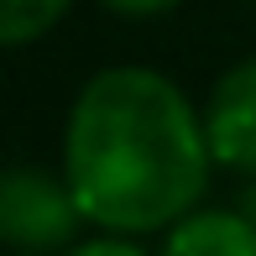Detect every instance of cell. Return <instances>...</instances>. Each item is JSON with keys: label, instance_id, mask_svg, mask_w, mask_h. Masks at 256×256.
I'll return each mask as SVG.
<instances>
[{"label": "cell", "instance_id": "8", "mask_svg": "<svg viewBox=\"0 0 256 256\" xmlns=\"http://www.w3.org/2000/svg\"><path fill=\"white\" fill-rule=\"evenodd\" d=\"M236 204H240V214L256 225V178H246V188H240V199H236Z\"/></svg>", "mask_w": 256, "mask_h": 256}, {"label": "cell", "instance_id": "4", "mask_svg": "<svg viewBox=\"0 0 256 256\" xmlns=\"http://www.w3.org/2000/svg\"><path fill=\"white\" fill-rule=\"evenodd\" d=\"M162 256H256V225L236 209H194L162 240Z\"/></svg>", "mask_w": 256, "mask_h": 256}, {"label": "cell", "instance_id": "6", "mask_svg": "<svg viewBox=\"0 0 256 256\" xmlns=\"http://www.w3.org/2000/svg\"><path fill=\"white\" fill-rule=\"evenodd\" d=\"M58 256H146L142 246H136V236H115V230H100V236H89V240H74L68 251H58Z\"/></svg>", "mask_w": 256, "mask_h": 256}, {"label": "cell", "instance_id": "9", "mask_svg": "<svg viewBox=\"0 0 256 256\" xmlns=\"http://www.w3.org/2000/svg\"><path fill=\"white\" fill-rule=\"evenodd\" d=\"M10 256H16V251H10Z\"/></svg>", "mask_w": 256, "mask_h": 256}, {"label": "cell", "instance_id": "1", "mask_svg": "<svg viewBox=\"0 0 256 256\" xmlns=\"http://www.w3.org/2000/svg\"><path fill=\"white\" fill-rule=\"evenodd\" d=\"M209 168L204 110L157 68H100L68 104L63 178L94 230H172L204 204Z\"/></svg>", "mask_w": 256, "mask_h": 256}, {"label": "cell", "instance_id": "2", "mask_svg": "<svg viewBox=\"0 0 256 256\" xmlns=\"http://www.w3.org/2000/svg\"><path fill=\"white\" fill-rule=\"evenodd\" d=\"M78 225H89L63 172L42 162H16L0 178V240L16 256H52L78 240Z\"/></svg>", "mask_w": 256, "mask_h": 256}, {"label": "cell", "instance_id": "5", "mask_svg": "<svg viewBox=\"0 0 256 256\" xmlns=\"http://www.w3.org/2000/svg\"><path fill=\"white\" fill-rule=\"evenodd\" d=\"M68 10H74V0H0V42L6 48L42 42Z\"/></svg>", "mask_w": 256, "mask_h": 256}, {"label": "cell", "instance_id": "3", "mask_svg": "<svg viewBox=\"0 0 256 256\" xmlns=\"http://www.w3.org/2000/svg\"><path fill=\"white\" fill-rule=\"evenodd\" d=\"M204 126L214 168L236 172V178H256V58H240L214 78Z\"/></svg>", "mask_w": 256, "mask_h": 256}, {"label": "cell", "instance_id": "7", "mask_svg": "<svg viewBox=\"0 0 256 256\" xmlns=\"http://www.w3.org/2000/svg\"><path fill=\"white\" fill-rule=\"evenodd\" d=\"M110 16H126V21H157L168 10H178L183 0H100Z\"/></svg>", "mask_w": 256, "mask_h": 256}]
</instances>
